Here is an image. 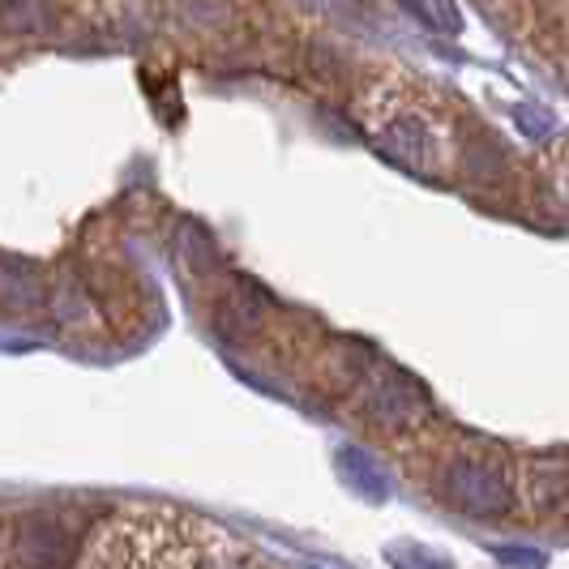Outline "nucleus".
Wrapping results in <instances>:
<instances>
[{
  "instance_id": "obj_2",
  "label": "nucleus",
  "mask_w": 569,
  "mask_h": 569,
  "mask_svg": "<svg viewBox=\"0 0 569 569\" xmlns=\"http://www.w3.org/2000/svg\"><path fill=\"white\" fill-rule=\"evenodd\" d=\"M450 497L462 510L492 513L506 506V485L488 467H480V462H458L455 471H450Z\"/></svg>"
},
{
  "instance_id": "obj_3",
  "label": "nucleus",
  "mask_w": 569,
  "mask_h": 569,
  "mask_svg": "<svg viewBox=\"0 0 569 569\" xmlns=\"http://www.w3.org/2000/svg\"><path fill=\"white\" fill-rule=\"evenodd\" d=\"M425 27L441 30V34H458L462 30V13L455 0H425Z\"/></svg>"
},
{
  "instance_id": "obj_1",
  "label": "nucleus",
  "mask_w": 569,
  "mask_h": 569,
  "mask_svg": "<svg viewBox=\"0 0 569 569\" xmlns=\"http://www.w3.org/2000/svg\"><path fill=\"white\" fill-rule=\"evenodd\" d=\"M381 146H386L390 159H399L407 168H416V171L437 168V138H432V129H428L420 116H399V120H390L386 133H381Z\"/></svg>"
}]
</instances>
